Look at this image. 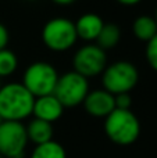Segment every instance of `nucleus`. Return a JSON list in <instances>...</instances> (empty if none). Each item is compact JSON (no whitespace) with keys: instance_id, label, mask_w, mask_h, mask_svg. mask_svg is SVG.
I'll return each instance as SVG.
<instances>
[{"instance_id":"nucleus-8","label":"nucleus","mask_w":157,"mask_h":158,"mask_svg":"<svg viewBox=\"0 0 157 158\" xmlns=\"http://www.w3.org/2000/svg\"><path fill=\"white\" fill-rule=\"evenodd\" d=\"M74 71L86 79L95 78L97 75L103 74V71L107 67V56L103 49H100L97 44H85L72 58Z\"/></svg>"},{"instance_id":"nucleus-26","label":"nucleus","mask_w":157,"mask_h":158,"mask_svg":"<svg viewBox=\"0 0 157 158\" xmlns=\"http://www.w3.org/2000/svg\"><path fill=\"white\" fill-rule=\"evenodd\" d=\"M0 158H3V157H2V156H0Z\"/></svg>"},{"instance_id":"nucleus-23","label":"nucleus","mask_w":157,"mask_h":158,"mask_svg":"<svg viewBox=\"0 0 157 158\" xmlns=\"http://www.w3.org/2000/svg\"><path fill=\"white\" fill-rule=\"evenodd\" d=\"M27 2H38V0H27Z\"/></svg>"},{"instance_id":"nucleus-6","label":"nucleus","mask_w":157,"mask_h":158,"mask_svg":"<svg viewBox=\"0 0 157 158\" xmlns=\"http://www.w3.org/2000/svg\"><path fill=\"white\" fill-rule=\"evenodd\" d=\"M89 93L88 79L75 71L60 75L53 94L63 104L64 108H72L83 103Z\"/></svg>"},{"instance_id":"nucleus-12","label":"nucleus","mask_w":157,"mask_h":158,"mask_svg":"<svg viewBox=\"0 0 157 158\" xmlns=\"http://www.w3.org/2000/svg\"><path fill=\"white\" fill-rule=\"evenodd\" d=\"M27 129V136H28V142L35 143L36 146L45 144L47 142H52L53 137V126L52 123L46 122L42 119H36L33 118L28 126H25Z\"/></svg>"},{"instance_id":"nucleus-24","label":"nucleus","mask_w":157,"mask_h":158,"mask_svg":"<svg viewBox=\"0 0 157 158\" xmlns=\"http://www.w3.org/2000/svg\"><path fill=\"white\" fill-rule=\"evenodd\" d=\"M3 122V119H2V117H0V123H2Z\"/></svg>"},{"instance_id":"nucleus-15","label":"nucleus","mask_w":157,"mask_h":158,"mask_svg":"<svg viewBox=\"0 0 157 158\" xmlns=\"http://www.w3.org/2000/svg\"><path fill=\"white\" fill-rule=\"evenodd\" d=\"M31 158H67V154L60 143L52 140L45 144L36 146Z\"/></svg>"},{"instance_id":"nucleus-22","label":"nucleus","mask_w":157,"mask_h":158,"mask_svg":"<svg viewBox=\"0 0 157 158\" xmlns=\"http://www.w3.org/2000/svg\"><path fill=\"white\" fill-rule=\"evenodd\" d=\"M155 21H156V24H157V8H156V14H155Z\"/></svg>"},{"instance_id":"nucleus-10","label":"nucleus","mask_w":157,"mask_h":158,"mask_svg":"<svg viewBox=\"0 0 157 158\" xmlns=\"http://www.w3.org/2000/svg\"><path fill=\"white\" fill-rule=\"evenodd\" d=\"M63 112H64L63 104L57 100V97L54 94L35 98L32 115L36 119H42L49 123H53L60 119Z\"/></svg>"},{"instance_id":"nucleus-13","label":"nucleus","mask_w":157,"mask_h":158,"mask_svg":"<svg viewBox=\"0 0 157 158\" xmlns=\"http://www.w3.org/2000/svg\"><path fill=\"white\" fill-rule=\"evenodd\" d=\"M132 32L139 40L149 42L157 35V24L155 17L139 15L132 24Z\"/></svg>"},{"instance_id":"nucleus-25","label":"nucleus","mask_w":157,"mask_h":158,"mask_svg":"<svg viewBox=\"0 0 157 158\" xmlns=\"http://www.w3.org/2000/svg\"><path fill=\"white\" fill-rule=\"evenodd\" d=\"M0 87H2V82H0Z\"/></svg>"},{"instance_id":"nucleus-21","label":"nucleus","mask_w":157,"mask_h":158,"mask_svg":"<svg viewBox=\"0 0 157 158\" xmlns=\"http://www.w3.org/2000/svg\"><path fill=\"white\" fill-rule=\"evenodd\" d=\"M53 2H54L56 4H60V6H70L74 2H77V0H53Z\"/></svg>"},{"instance_id":"nucleus-19","label":"nucleus","mask_w":157,"mask_h":158,"mask_svg":"<svg viewBox=\"0 0 157 158\" xmlns=\"http://www.w3.org/2000/svg\"><path fill=\"white\" fill-rule=\"evenodd\" d=\"M8 39H10V35H8L7 28H6L4 25L0 22V50L7 49Z\"/></svg>"},{"instance_id":"nucleus-2","label":"nucleus","mask_w":157,"mask_h":158,"mask_svg":"<svg viewBox=\"0 0 157 158\" xmlns=\"http://www.w3.org/2000/svg\"><path fill=\"white\" fill-rule=\"evenodd\" d=\"M104 132L113 143L129 146L141 135L139 119L131 110H114L104 118Z\"/></svg>"},{"instance_id":"nucleus-5","label":"nucleus","mask_w":157,"mask_h":158,"mask_svg":"<svg viewBox=\"0 0 157 158\" xmlns=\"http://www.w3.org/2000/svg\"><path fill=\"white\" fill-rule=\"evenodd\" d=\"M78 40L75 25L64 17H56L45 24L42 29V42L52 52H67Z\"/></svg>"},{"instance_id":"nucleus-16","label":"nucleus","mask_w":157,"mask_h":158,"mask_svg":"<svg viewBox=\"0 0 157 158\" xmlns=\"http://www.w3.org/2000/svg\"><path fill=\"white\" fill-rule=\"evenodd\" d=\"M17 67H18V58L14 52L8 49L0 50V79L13 75Z\"/></svg>"},{"instance_id":"nucleus-1","label":"nucleus","mask_w":157,"mask_h":158,"mask_svg":"<svg viewBox=\"0 0 157 158\" xmlns=\"http://www.w3.org/2000/svg\"><path fill=\"white\" fill-rule=\"evenodd\" d=\"M35 97L22 83L3 85L0 87V117L3 121L21 122L32 115Z\"/></svg>"},{"instance_id":"nucleus-7","label":"nucleus","mask_w":157,"mask_h":158,"mask_svg":"<svg viewBox=\"0 0 157 158\" xmlns=\"http://www.w3.org/2000/svg\"><path fill=\"white\" fill-rule=\"evenodd\" d=\"M27 144V129L22 122L3 121L0 123V156L3 158H22Z\"/></svg>"},{"instance_id":"nucleus-20","label":"nucleus","mask_w":157,"mask_h":158,"mask_svg":"<svg viewBox=\"0 0 157 158\" xmlns=\"http://www.w3.org/2000/svg\"><path fill=\"white\" fill-rule=\"evenodd\" d=\"M117 2L124 6H135V4H138V3H141L142 0H117Z\"/></svg>"},{"instance_id":"nucleus-3","label":"nucleus","mask_w":157,"mask_h":158,"mask_svg":"<svg viewBox=\"0 0 157 158\" xmlns=\"http://www.w3.org/2000/svg\"><path fill=\"white\" fill-rule=\"evenodd\" d=\"M139 72L131 61L120 60L106 67L102 74L103 89L113 96L129 93L138 85Z\"/></svg>"},{"instance_id":"nucleus-14","label":"nucleus","mask_w":157,"mask_h":158,"mask_svg":"<svg viewBox=\"0 0 157 158\" xmlns=\"http://www.w3.org/2000/svg\"><path fill=\"white\" fill-rule=\"evenodd\" d=\"M120 39H121V29L118 28V25L104 24L102 32L99 33V36L96 39V44L106 52L108 49L116 47L118 44Z\"/></svg>"},{"instance_id":"nucleus-17","label":"nucleus","mask_w":157,"mask_h":158,"mask_svg":"<svg viewBox=\"0 0 157 158\" xmlns=\"http://www.w3.org/2000/svg\"><path fill=\"white\" fill-rule=\"evenodd\" d=\"M146 60L149 65L157 72V35L146 43Z\"/></svg>"},{"instance_id":"nucleus-9","label":"nucleus","mask_w":157,"mask_h":158,"mask_svg":"<svg viewBox=\"0 0 157 158\" xmlns=\"http://www.w3.org/2000/svg\"><path fill=\"white\" fill-rule=\"evenodd\" d=\"M82 104L85 111L96 118H106L116 110L114 96L111 93L106 92L104 89L89 92Z\"/></svg>"},{"instance_id":"nucleus-11","label":"nucleus","mask_w":157,"mask_h":158,"mask_svg":"<svg viewBox=\"0 0 157 158\" xmlns=\"http://www.w3.org/2000/svg\"><path fill=\"white\" fill-rule=\"evenodd\" d=\"M75 31L79 39L86 42L96 40L99 33L102 32L103 27H104V21L100 15L95 13H86L83 15H81L77 19V22H74Z\"/></svg>"},{"instance_id":"nucleus-4","label":"nucleus","mask_w":157,"mask_h":158,"mask_svg":"<svg viewBox=\"0 0 157 158\" xmlns=\"http://www.w3.org/2000/svg\"><path fill=\"white\" fill-rule=\"evenodd\" d=\"M58 72L52 64L46 61L32 63L24 72L22 85L35 98L54 93L58 81Z\"/></svg>"},{"instance_id":"nucleus-18","label":"nucleus","mask_w":157,"mask_h":158,"mask_svg":"<svg viewBox=\"0 0 157 158\" xmlns=\"http://www.w3.org/2000/svg\"><path fill=\"white\" fill-rule=\"evenodd\" d=\"M114 104L117 110H129L132 106V98L129 93H122V94L114 96Z\"/></svg>"}]
</instances>
